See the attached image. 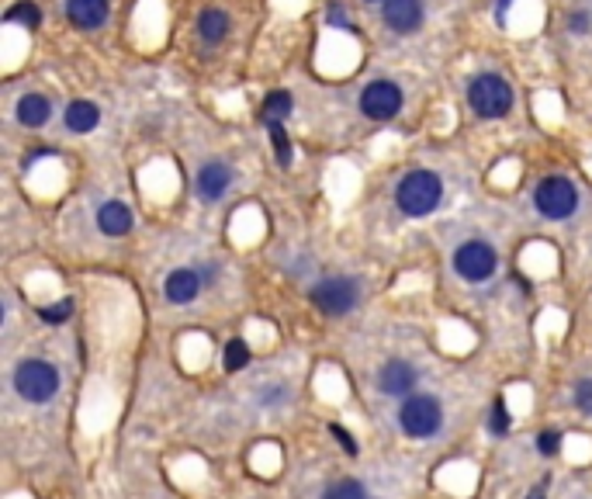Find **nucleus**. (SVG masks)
Here are the masks:
<instances>
[{"instance_id": "29", "label": "nucleus", "mask_w": 592, "mask_h": 499, "mask_svg": "<svg viewBox=\"0 0 592 499\" xmlns=\"http://www.w3.org/2000/svg\"><path fill=\"white\" fill-rule=\"evenodd\" d=\"M333 437H336V441H340V444H343V451H347V455H357V444H354V437H350V434H347V430H343V426H333Z\"/></svg>"}, {"instance_id": "16", "label": "nucleus", "mask_w": 592, "mask_h": 499, "mask_svg": "<svg viewBox=\"0 0 592 499\" xmlns=\"http://www.w3.org/2000/svg\"><path fill=\"white\" fill-rule=\"evenodd\" d=\"M63 122H66L70 132H77V135H83V132H94L97 122H101V108H97L94 101H83V97H77V101H70V104H66Z\"/></svg>"}, {"instance_id": "17", "label": "nucleus", "mask_w": 592, "mask_h": 499, "mask_svg": "<svg viewBox=\"0 0 592 499\" xmlns=\"http://www.w3.org/2000/svg\"><path fill=\"white\" fill-rule=\"evenodd\" d=\"M49 119H52V101L45 94H25L18 101V122L25 128H42Z\"/></svg>"}, {"instance_id": "22", "label": "nucleus", "mask_w": 592, "mask_h": 499, "mask_svg": "<svg viewBox=\"0 0 592 499\" xmlns=\"http://www.w3.org/2000/svg\"><path fill=\"white\" fill-rule=\"evenodd\" d=\"M322 499H367V489L357 479H340L322 493Z\"/></svg>"}, {"instance_id": "7", "label": "nucleus", "mask_w": 592, "mask_h": 499, "mask_svg": "<svg viewBox=\"0 0 592 499\" xmlns=\"http://www.w3.org/2000/svg\"><path fill=\"white\" fill-rule=\"evenodd\" d=\"M312 302L326 316H347L360 302V285H357V278H350V274L326 278V281H319L316 288H312Z\"/></svg>"}, {"instance_id": "14", "label": "nucleus", "mask_w": 592, "mask_h": 499, "mask_svg": "<svg viewBox=\"0 0 592 499\" xmlns=\"http://www.w3.org/2000/svg\"><path fill=\"white\" fill-rule=\"evenodd\" d=\"M197 39L204 45H219V42L229 39V28H233V18L222 11V7H204L197 14Z\"/></svg>"}, {"instance_id": "2", "label": "nucleus", "mask_w": 592, "mask_h": 499, "mask_svg": "<svg viewBox=\"0 0 592 499\" xmlns=\"http://www.w3.org/2000/svg\"><path fill=\"white\" fill-rule=\"evenodd\" d=\"M468 104L478 119H506L513 108V87L499 73H478L468 81Z\"/></svg>"}, {"instance_id": "18", "label": "nucleus", "mask_w": 592, "mask_h": 499, "mask_svg": "<svg viewBox=\"0 0 592 499\" xmlns=\"http://www.w3.org/2000/svg\"><path fill=\"white\" fill-rule=\"evenodd\" d=\"M4 21H7V25H21V28H39L42 25L39 4H35V0H18L14 7H7Z\"/></svg>"}, {"instance_id": "30", "label": "nucleus", "mask_w": 592, "mask_h": 499, "mask_svg": "<svg viewBox=\"0 0 592 499\" xmlns=\"http://www.w3.org/2000/svg\"><path fill=\"white\" fill-rule=\"evenodd\" d=\"M510 7H513V0H496V21H499V25L506 21V14H510Z\"/></svg>"}, {"instance_id": "11", "label": "nucleus", "mask_w": 592, "mask_h": 499, "mask_svg": "<svg viewBox=\"0 0 592 499\" xmlns=\"http://www.w3.org/2000/svg\"><path fill=\"white\" fill-rule=\"evenodd\" d=\"M416 381H419V374H416V368L409 361H388L378 372V388L385 395H409L416 388Z\"/></svg>"}, {"instance_id": "26", "label": "nucleus", "mask_w": 592, "mask_h": 499, "mask_svg": "<svg viewBox=\"0 0 592 499\" xmlns=\"http://www.w3.org/2000/svg\"><path fill=\"white\" fill-rule=\"evenodd\" d=\"M537 451L548 457L557 455V451H561V434H557V430H544V434L537 437Z\"/></svg>"}, {"instance_id": "10", "label": "nucleus", "mask_w": 592, "mask_h": 499, "mask_svg": "<svg viewBox=\"0 0 592 499\" xmlns=\"http://www.w3.org/2000/svg\"><path fill=\"white\" fill-rule=\"evenodd\" d=\"M229 184H233V166L219 164V160L204 164L195 177V191L201 202H219L229 191Z\"/></svg>"}, {"instance_id": "25", "label": "nucleus", "mask_w": 592, "mask_h": 499, "mask_svg": "<svg viewBox=\"0 0 592 499\" xmlns=\"http://www.w3.org/2000/svg\"><path fill=\"white\" fill-rule=\"evenodd\" d=\"M326 21H329L333 28H340V32H354V28H350V21H347V11H343V4H336V0L326 7Z\"/></svg>"}, {"instance_id": "12", "label": "nucleus", "mask_w": 592, "mask_h": 499, "mask_svg": "<svg viewBox=\"0 0 592 499\" xmlns=\"http://www.w3.org/2000/svg\"><path fill=\"white\" fill-rule=\"evenodd\" d=\"M108 0H66V18L73 28H83V32H94L108 21Z\"/></svg>"}, {"instance_id": "5", "label": "nucleus", "mask_w": 592, "mask_h": 499, "mask_svg": "<svg viewBox=\"0 0 592 499\" xmlns=\"http://www.w3.org/2000/svg\"><path fill=\"white\" fill-rule=\"evenodd\" d=\"M496 267H499V257L485 240H465L461 247L454 250V271L465 281H472V285L488 281L496 274Z\"/></svg>"}, {"instance_id": "6", "label": "nucleus", "mask_w": 592, "mask_h": 499, "mask_svg": "<svg viewBox=\"0 0 592 499\" xmlns=\"http://www.w3.org/2000/svg\"><path fill=\"white\" fill-rule=\"evenodd\" d=\"M398 423L409 437H434L443 423V410L434 395H405L398 410Z\"/></svg>"}, {"instance_id": "9", "label": "nucleus", "mask_w": 592, "mask_h": 499, "mask_svg": "<svg viewBox=\"0 0 592 499\" xmlns=\"http://www.w3.org/2000/svg\"><path fill=\"white\" fill-rule=\"evenodd\" d=\"M423 0H385L381 4V21L395 35H412L423 25Z\"/></svg>"}, {"instance_id": "21", "label": "nucleus", "mask_w": 592, "mask_h": 499, "mask_svg": "<svg viewBox=\"0 0 592 499\" xmlns=\"http://www.w3.org/2000/svg\"><path fill=\"white\" fill-rule=\"evenodd\" d=\"M222 361H226V368L229 372H242L246 365H250V347H246V340H229L226 343V350H222Z\"/></svg>"}, {"instance_id": "24", "label": "nucleus", "mask_w": 592, "mask_h": 499, "mask_svg": "<svg viewBox=\"0 0 592 499\" xmlns=\"http://www.w3.org/2000/svg\"><path fill=\"white\" fill-rule=\"evenodd\" d=\"M488 430H492V434H506V430H510V410H506V403H503V399H496V406H492Z\"/></svg>"}, {"instance_id": "28", "label": "nucleus", "mask_w": 592, "mask_h": 499, "mask_svg": "<svg viewBox=\"0 0 592 499\" xmlns=\"http://www.w3.org/2000/svg\"><path fill=\"white\" fill-rule=\"evenodd\" d=\"M568 28L575 32V35H589L592 28H589V14L586 11H572L568 14Z\"/></svg>"}, {"instance_id": "8", "label": "nucleus", "mask_w": 592, "mask_h": 499, "mask_svg": "<svg viewBox=\"0 0 592 499\" xmlns=\"http://www.w3.org/2000/svg\"><path fill=\"white\" fill-rule=\"evenodd\" d=\"M402 87L392 81H371L360 94V111L371 122H392L395 115L402 111Z\"/></svg>"}, {"instance_id": "15", "label": "nucleus", "mask_w": 592, "mask_h": 499, "mask_svg": "<svg viewBox=\"0 0 592 499\" xmlns=\"http://www.w3.org/2000/svg\"><path fill=\"white\" fill-rule=\"evenodd\" d=\"M132 211L125 202H104V205L97 208V229L104 233V236H125L128 229H132Z\"/></svg>"}, {"instance_id": "4", "label": "nucleus", "mask_w": 592, "mask_h": 499, "mask_svg": "<svg viewBox=\"0 0 592 499\" xmlns=\"http://www.w3.org/2000/svg\"><path fill=\"white\" fill-rule=\"evenodd\" d=\"M534 205H537V211H541L544 219H568V215H575V208H579V188H575L568 177L551 173V177H544V180L537 184Z\"/></svg>"}, {"instance_id": "19", "label": "nucleus", "mask_w": 592, "mask_h": 499, "mask_svg": "<svg viewBox=\"0 0 592 499\" xmlns=\"http://www.w3.org/2000/svg\"><path fill=\"white\" fill-rule=\"evenodd\" d=\"M264 125L271 128V146H274L277 164L291 166V160H295V150H291V139H288V132H284V122H281V119H264Z\"/></svg>"}, {"instance_id": "1", "label": "nucleus", "mask_w": 592, "mask_h": 499, "mask_svg": "<svg viewBox=\"0 0 592 499\" xmlns=\"http://www.w3.org/2000/svg\"><path fill=\"white\" fill-rule=\"evenodd\" d=\"M440 198H443V180L434 170H409L395 188V205L412 219L436 211Z\"/></svg>"}, {"instance_id": "32", "label": "nucleus", "mask_w": 592, "mask_h": 499, "mask_svg": "<svg viewBox=\"0 0 592 499\" xmlns=\"http://www.w3.org/2000/svg\"><path fill=\"white\" fill-rule=\"evenodd\" d=\"M371 4H385V0H371Z\"/></svg>"}, {"instance_id": "23", "label": "nucleus", "mask_w": 592, "mask_h": 499, "mask_svg": "<svg viewBox=\"0 0 592 499\" xmlns=\"http://www.w3.org/2000/svg\"><path fill=\"white\" fill-rule=\"evenodd\" d=\"M39 316L45 323H66L73 316V298H59L52 305H45V309H39Z\"/></svg>"}, {"instance_id": "3", "label": "nucleus", "mask_w": 592, "mask_h": 499, "mask_svg": "<svg viewBox=\"0 0 592 499\" xmlns=\"http://www.w3.org/2000/svg\"><path fill=\"white\" fill-rule=\"evenodd\" d=\"M14 388H18V395L28 399V403H49V399L59 392V372H56L49 361H39V357L21 361V365L14 368Z\"/></svg>"}, {"instance_id": "27", "label": "nucleus", "mask_w": 592, "mask_h": 499, "mask_svg": "<svg viewBox=\"0 0 592 499\" xmlns=\"http://www.w3.org/2000/svg\"><path fill=\"white\" fill-rule=\"evenodd\" d=\"M575 406H579L582 413L592 416V378H586V381L575 385Z\"/></svg>"}, {"instance_id": "13", "label": "nucleus", "mask_w": 592, "mask_h": 499, "mask_svg": "<svg viewBox=\"0 0 592 499\" xmlns=\"http://www.w3.org/2000/svg\"><path fill=\"white\" fill-rule=\"evenodd\" d=\"M201 285H204L201 271H195V267H181V271H173V274L166 278L163 295H166V302H173V305H184V302H195L197 291H201Z\"/></svg>"}, {"instance_id": "20", "label": "nucleus", "mask_w": 592, "mask_h": 499, "mask_svg": "<svg viewBox=\"0 0 592 499\" xmlns=\"http://www.w3.org/2000/svg\"><path fill=\"white\" fill-rule=\"evenodd\" d=\"M295 111V97L288 94V90H271L267 97H264V111H260V119H288Z\"/></svg>"}, {"instance_id": "31", "label": "nucleus", "mask_w": 592, "mask_h": 499, "mask_svg": "<svg viewBox=\"0 0 592 499\" xmlns=\"http://www.w3.org/2000/svg\"><path fill=\"white\" fill-rule=\"evenodd\" d=\"M527 499H544V486H537V489H534V493H530Z\"/></svg>"}]
</instances>
